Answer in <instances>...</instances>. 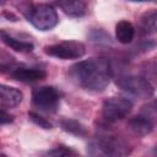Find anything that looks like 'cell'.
I'll list each match as a JSON object with an SVG mask.
<instances>
[{"mask_svg": "<svg viewBox=\"0 0 157 157\" xmlns=\"http://www.w3.org/2000/svg\"><path fill=\"white\" fill-rule=\"evenodd\" d=\"M28 118H29L31 121H33L36 125H38L42 129H47L48 130V129L53 128V125H52V123L49 120H47L45 118H43L42 115H39L36 112H28Z\"/></svg>", "mask_w": 157, "mask_h": 157, "instance_id": "17", "label": "cell"}, {"mask_svg": "<svg viewBox=\"0 0 157 157\" xmlns=\"http://www.w3.org/2000/svg\"><path fill=\"white\" fill-rule=\"evenodd\" d=\"M90 38L93 40V42H97V43H108L109 42V36L104 32V31H102V29H93L92 32H91V34H90Z\"/></svg>", "mask_w": 157, "mask_h": 157, "instance_id": "18", "label": "cell"}, {"mask_svg": "<svg viewBox=\"0 0 157 157\" xmlns=\"http://www.w3.org/2000/svg\"><path fill=\"white\" fill-rule=\"evenodd\" d=\"M75 156L76 152L71 147H67L65 145H59L56 147L42 152L39 157H75Z\"/></svg>", "mask_w": 157, "mask_h": 157, "instance_id": "16", "label": "cell"}, {"mask_svg": "<svg viewBox=\"0 0 157 157\" xmlns=\"http://www.w3.org/2000/svg\"><path fill=\"white\" fill-rule=\"evenodd\" d=\"M152 104H153V107H155V108H156V110H157V99H156V101H155Z\"/></svg>", "mask_w": 157, "mask_h": 157, "instance_id": "22", "label": "cell"}, {"mask_svg": "<svg viewBox=\"0 0 157 157\" xmlns=\"http://www.w3.org/2000/svg\"><path fill=\"white\" fill-rule=\"evenodd\" d=\"M18 6L27 21L39 31H49L54 28L59 22L58 12L50 4L22 2Z\"/></svg>", "mask_w": 157, "mask_h": 157, "instance_id": "3", "label": "cell"}, {"mask_svg": "<svg viewBox=\"0 0 157 157\" xmlns=\"http://www.w3.org/2000/svg\"><path fill=\"white\" fill-rule=\"evenodd\" d=\"M43 52L53 58L61 60H72L80 59L86 53V47L82 42L78 40H61L54 44L45 45Z\"/></svg>", "mask_w": 157, "mask_h": 157, "instance_id": "7", "label": "cell"}, {"mask_svg": "<svg viewBox=\"0 0 157 157\" xmlns=\"http://www.w3.org/2000/svg\"><path fill=\"white\" fill-rule=\"evenodd\" d=\"M0 36H1V40L4 42V44H6L9 48L16 50V52H20V53H28V52H32L34 45L32 42H28V40H23V39H18L13 36H11L10 33H7L5 29H1L0 32Z\"/></svg>", "mask_w": 157, "mask_h": 157, "instance_id": "11", "label": "cell"}, {"mask_svg": "<svg viewBox=\"0 0 157 157\" xmlns=\"http://www.w3.org/2000/svg\"><path fill=\"white\" fill-rule=\"evenodd\" d=\"M113 69L110 64L99 58L81 60L69 67V77L80 88L88 92H102L107 88Z\"/></svg>", "mask_w": 157, "mask_h": 157, "instance_id": "1", "label": "cell"}, {"mask_svg": "<svg viewBox=\"0 0 157 157\" xmlns=\"http://www.w3.org/2000/svg\"><path fill=\"white\" fill-rule=\"evenodd\" d=\"M23 99V93L11 86L1 85L0 86V101L2 108H13L17 107Z\"/></svg>", "mask_w": 157, "mask_h": 157, "instance_id": "10", "label": "cell"}, {"mask_svg": "<svg viewBox=\"0 0 157 157\" xmlns=\"http://www.w3.org/2000/svg\"><path fill=\"white\" fill-rule=\"evenodd\" d=\"M56 6L70 17H82L87 11V4L85 1H58Z\"/></svg>", "mask_w": 157, "mask_h": 157, "instance_id": "12", "label": "cell"}, {"mask_svg": "<svg viewBox=\"0 0 157 157\" xmlns=\"http://www.w3.org/2000/svg\"><path fill=\"white\" fill-rule=\"evenodd\" d=\"M32 103L45 113H55L60 104V92L53 86H40L32 91Z\"/></svg>", "mask_w": 157, "mask_h": 157, "instance_id": "8", "label": "cell"}, {"mask_svg": "<svg viewBox=\"0 0 157 157\" xmlns=\"http://www.w3.org/2000/svg\"><path fill=\"white\" fill-rule=\"evenodd\" d=\"M135 37V27L128 20H121L115 26V38L121 44H129Z\"/></svg>", "mask_w": 157, "mask_h": 157, "instance_id": "13", "label": "cell"}, {"mask_svg": "<svg viewBox=\"0 0 157 157\" xmlns=\"http://www.w3.org/2000/svg\"><path fill=\"white\" fill-rule=\"evenodd\" d=\"M157 124V110L153 107V104H148L141 108V110L129 119L128 128L130 131L139 136H146L151 134Z\"/></svg>", "mask_w": 157, "mask_h": 157, "instance_id": "5", "label": "cell"}, {"mask_svg": "<svg viewBox=\"0 0 157 157\" xmlns=\"http://www.w3.org/2000/svg\"><path fill=\"white\" fill-rule=\"evenodd\" d=\"M60 126L64 131H66L71 135L78 136V137H85L88 134L87 128L82 123H80L78 120L72 119V118H63L60 120Z\"/></svg>", "mask_w": 157, "mask_h": 157, "instance_id": "14", "label": "cell"}, {"mask_svg": "<svg viewBox=\"0 0 157 157\" xmlns=\"http://www.w3.org/2000/svg\"><path fill=\"white\" fill-rule=\"evenodd\" d=\"M0 157H7V156H6L5 153H1V156H0Z\"/></svg>", "mask_w": 157, "mask_h": 157, "instance_id": "23", "label": "cell"}, {"mask_svg": "<svg viewBox=\"0 0 157 157\" xmlns=\"http://www.w3.org/2000/svg\"><path fill=\"white\" fill-rule=\"evenodd\" d=\"M10 76L16 81L29 83V82H36V81H40V80L45 78L47 72L42 67L21 65V66L13 67L10 72Z\"/></svg>", "mask_w": 157, "mask_h": 157, "instance_id": "9", "label": "cell"}, {"mask_svg": "<svg viewBox=\"0 0 157 157\" xmlns=\"http://www.w3.org/2000/svg\"><path fill=\"white\" fill-rule=\"evenodd\" d=\"M0 121H1V125H6V124H10L13 121V117L6 112L5 108H1V117H0Z\"/></svg>", "mask_w": 157, "mask_h": 157, "instance_id": "19", "label": "cell"}, {"mask_svg": "<svg viewBox=\"0 0 157 157\" xmlns=\"http://www.w3.org/2000/svg\"><path fill=\"white\" fill-rule=\"evenodd\" d=\"M4 16H6V17H9V18L11 17V18H12V21H16V20H17V17H16V16H13L11 12H10V13H7V12H4Z\"/></svg>", "mask_w": 157, "mask_h": 157, "instance_id": "20", "label": "cell"}, {"mask_svg": "<svg viewBox=\"0 0 157 157\" xmlns=\"http://www.w3.org/2000/svg\"><path fill=\"white\" fill-rule=\"evenodd\" d=\"M115 85L125 93L140 99L150 98L155 92L151 82L139 75H121L115 78Z\"/></svg>", "mask_w": 157, "mask_h": 157, "instance_id": "4", "label": "cell"}, {"mask_svg": "<svg viewBox=\"0 0 157 157\" xmlns=\"http://www.w3.org/2000/svg\"><path fill=\"white\" fill-rule=\"evenodd\" d=\"M132 110V102L125 97H109L102 104L101 117L108 123L113 124L126 118Z\"/></svg>", "mask_w": 157, "mask_h": 157, "instance_id": "6", "label": "cell"}, {"mask_svg": "<svg viewBox=\"0 0 157 157\" xmlns=\"http://www.w3.org/2000/svg\"><path fill=\"white\" fill-rule=\"evenodd\" d=\"M131 146L115 135L98 134L87 145V157H128Z\"/></svg>", "mask_w": 157, "mask_h": 157, "instance_id": "2", "label": "cell"}, {"mask_svg": "<svg viewBox=\"0 0 157 157\" xmlns=\"http://www.w3.org/2000/svg\"><path fill=\"white\" fill-rule=\"evenodd\" d=\"M140 29L142 34L157 32V10L145 12L140 18Z\"/></svg>", "mask_w": 157, "mask_h": 157, "instance_id": "15", "label": "cell"}, {"mask_svg": "<svg viewBox=\"0 0 157 157\" xmlns=\"http://www.w3.org/2000/svg\"><path fill=\"white\" fill-rule=\"evenodd\" d=\"M153 156L155 157H157V145L155 146V148H153Z\"/></svg>", "mask_w": 157, "mask_h": 157, "instance_id": "21", "label": "cell"}]
</instances>
